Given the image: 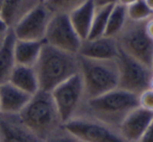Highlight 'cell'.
<instances>
[{
    "label": "cell",
    "instance_id": "cell-1",
    "mask_svg": "<svg viewBox=\"0 0 153 142\" xmlns=\"http://www.w3.org/2000/svg\"><path fill=\"white\" fill-rule=\"evenodd\" d=\"M138 108V96L126 90L117 89L84 102L76 116H86L119 129L130 112Z\"/></svg>",
    "mask_w": 153,
    "mask_h": 142
},
{
    "label": "cell",
    "instance_id": "cell-2",
    "mask_svg": "<svg viewBox=\"0 0 153 142\" xmlns=\"http://www.w3.org/2000/svg\"><path fill=\"white\" fill-rule=\"evenodd\" d=\"M40 90L51 92L57 86L80 72L78 54L66 52L44 43L34 66Z\"/></svg>",
    "mask_w": 153,
    "mask_h": 142
},
{
    "label": "cell",
    "instance_id": "cell-3",
    "mask_svg": "<svg viewBox=\"0 0 153 142\" xmlns=\"http://www.w3.org/2000/svg\"><path fill=\"white\" fill-rule=\"evenodd\" d=\"M23 123L43 142H47L64 127L51 92L38 91L19 114Z\"/></svg>",
    "mask_w": 153,
    "mask_h": 142
},
{
    "label": "cell",
    "instance_id": "cell-4",
    "mask_svg": "<svg viewBox=\"0 0 153 142\" xmlns=\"http://www.w3.org/2000/svg\"><path fill=\"white\" fill-rule=\"evenodd\" d=\"M78 57L86 99L119 88L120 75L117 60H94L79 54Z\"/></svg>",
    "mask_w": 153,
    "mask_h": 142
},
{
    "label": "cell",
    "instance_id": "cell-5",
    "mask_svg": "<svg viewBox=\"0 0 153 142\" xmlns=\"http://www.w3.org/2000/svg\"><path fill=\"white\" fill-rule=\"evenodd\" d=\"M115 39L121 50L149 68L151 67L153 59V41L147 36L145 22L128 20L125 27Z\"/></svg>",
    "mask_w": 153,
    "mask_h": 142
},
{
    "label": "cell",
    "instance_id": "cell-6",
    "mask_svg": "<svg viewBox=\"0 0 153 142\" xmlns=\"http://www.w3.org/2000/svg\"><path fill=\"white\" fill-rule=\"evenodd\" d=\"M59 114L64 123L79 114L86 100L84 84L80 72L51 91Z\"/></svg>",
    "mask_w": 153,
    "mask_h": 142
},
{
    "label": "cell",
    "instance_id": "cell-7",
    "mask_svg": "<svg viewBox=\"0 0 153 142\" xmlns=\"http://www.w3.org/2000/svg\"><path fill=\"white\" fill-rule=\"evenodd\" d=\"M64 129L79 142H126L119 129L86 116H76Z\"/></svg>",
    "mask_w": 153,
    "mask_h": 142
},
{
    "label": "cell",
    "instance_id": "cell-8",
    "mask_svg": "<svg viewBox=\"0 0 153 142\" xmlns=\"http://www.w3.org/2000/svg\"><path fill=\"white\" fill-rule=\"evenodd\" d=\"M117 63L119 66L120 89L131 92L137 96L143 91L149 89L152 71L148 66L128 55L121 49L117 57Z\"/></svg>",
    "mask_w": 153,
    "mask_h": 142
},
{
    "label": "cell",
    "instance_id": "cell-9",
    "mask_svg": "<svg viewBox=\"0 0 153 142\" xmlns=\"http://www.w3.org/2000/svg\"><path fill=\"white\" fill-rule=\"evenodd\" d=\"M44 42L60 50L78 54L83 40L74 30L68 14H53L47 26Z\"/></svg>",
    "mask_w": 153,
    "mask_h": 142
},
{
    "label": "cell",
    "instance_id": "cell-10",
    "mask_svg": "<svg viewBox=\"0 0 153 142\" xmlns=\"http://www.w3.org/2000/svg\"><path fill=\"white\" fill-rule=\"evenodd\" d=\"M53 15L44 2L39 3L12 28L16 39L23 41H44L47 26Z\"/></svg>",
    "mask_w": 153,
    "mask_h": 142
},
{
    "label": "cell",
    "instance_id": "cell-11",
    "mask_svg": "<svg viewBox=\"0 0 153 142\" xmlns=\"http://www.w3.org/2000/svg\"><path fill=\"white\" fill-rule=\"evenodd\" d=\"M0 142H43L21 120L19 114L0 112Z\"/></svg>",
    "mask_w": 153,
    "mask_h": 142
},
{
    "label": "cell",
    "instance_id": "cell-12",
    "mask_svg": "<svg viewBox=\"0 0 153 142\" xmlns=\"http://www.w3.org/2000/svg\"><path fill=\"white\" fill-rule=\"evenodd\" d=\"M153 120V113L142 108L134 109L119 127V132L126 142H137Z\"/></svg>",
    "mask_w": 153,
    "mask_h": 142
},
{
    "label": "cell",
    "instance_id": "cell-13",
    "mask_svg": "<svg viewBox=\"0 0 153 142\" xmlns=\"http://www.w3.org/2000/svg\"><path fill=\"white\" fill-rule=\"evenodd\" d=\"M119 51L117 39L104 36L83 41L78 54L94 60H117Z\"/></svg>",
    "mask_w": 153,
    "mask_h": 142
},
{
    "label": "cell",
    "instance_id": "cell-14",
    "mask_svg": "<svg viewBox=\"0 0 153 142\" xmlns=\"http://www.w3.org/2000/svg\"><path fill=\"white\" fill-rule=\"evenodd\" d=\"M32 95L18 89L10 82L0 85V112L20 114L28 104Z\"/></svg>",
    "mask_w": 153,
    "mask_h": 142
},
{
    "label": "cell",
    "instance_id": "cell-15",
    "mask_svg": "<svg viewBox=\"0 0 153 142\" xmlns=\"http://www.w3.org/2000/svg\"><path fill=\"white\" fill-rule=\"evenodd\" d=\"M94 13H96V5L94 0H87L83 4L68 14L74 30L83 41L87 40L89 36Z\"/></svg>",
    "mask_w": 153,
    "mask_h": 142
},
{
    "label": "cell",
    "instance_id": "cell-16",
    "mask_svg": "<svg viewBox=\"0 0 153 142\" xmlns=\"http://www.w3.org/2000/svg\"><path fill=\"white\" fill-rule=\"evenodd\" d=\"M41 2L39 0H3L0 17L10 28H13L28 12Z\"/></svg>",
    "mask_w": 153,
    "mask_h": 142
},
{
    "label": "cell",
    "instance_id": "cell-17",
    "mask_svg": "<svg viewBox=\"0 0 153 142\" xmlns=\"http://www.w3.org/2000/svg\"><path fill=\"white\" fill-rule=\"evenodd\" d=\"M9 82L18 89L22 90L23 92L32 96L38 91H40L36 70L30 66L16 65L12 71Z\"/></svg>",
    "mask_w": 153,
    "mask_h": 142
},
{
    "label": "cell",
    "instance_id": "cell-18",
    "mask_svg": "<svg viewBox=\"0 0 153 142\" xmlns=\"http://www.w3.org/2000/svg\"><path fill=\"white\" fill-rule=\"evenodd\" d=\"M16 40L15 34L11 28L0 45V85L9 82L12 71L16 66L14 51Z\"/></svg>",
    "mask_w": 153,
    "mask_h": 142
},
{
    "label": "cell",
    "instance_id": "cell-19",
    "mask_svg": "<svg viewBox=\"0 0 153 142\" xmlns=\"http://www.w3.org/2000/svg\"><path fill=\"white\" fill-rule=\"evenodd\" d=\"M44 43V41L16 40L14 49L16 65L34 67L38 61Z\"/></svg>",
    "mask_w": 153,
    "mask_h": 142
},
{
    "label": "cell",
    "instance_id": "cell-20",
    "mask_svg": "<svg viewBox=\"0 0 153 142\" xmlns=\"http://www.w3.org/2000/svg\"><path fill=\"white\" fill-rule=\"evenodd\" d=\"M127 21V7L122 4H119V3L114 4L112 10H111L110 14H109L105 36L115 39L121 34L123 28L125 27Z\"/></svg>",
    "mask_w": 153,
    "mask_h": 142
},
{
    "label": "cell",
    "instance_id": "cell-21",
    "mask_svg": "<svg viewBox=\"0 0 153 142\" xmlns=\"http://www.w3.org/2000/svg\"><path fill=\"white\" fill-rule=\"evenodd\" d=\"M112 7L113 5L96 7V13H94L91 28H90L89 36H88L87 40H94V39H98L105 36L107 21H108L109 14H110Z\"/></svg>",
    "mask_w": 153,
    "mask_h": 142
},
{
    "label": "cell",
    "instance_id": "cell-22",
    "mask_svg": "<svg viewBox=\"0 0 153 142\" xmlns=\"http://www.w3.org/2000/svg\"><path fill=\"white\" fill-rule=\"evenodd\" d=\"M87 0H44L43 2L53 14H69Z\"/></svg>",
    "mask_w": 153,
    "mask_h": 142
},
{
    "label": "cell",
    "instance_id": "cell-23",
    "mask_svg": "<svg viewBox=\"0 0 153 142\" xmlns=\"http://www.w3.org/2000/svg\"><path fill=\"white\" fill-rule=\"evenodd\" d=\"M128 20L133 22H146L153 16V12L148 7L144 0L127 7Z\"/></svg>",
    "mask_w": 153,
    "mask_h": 142
},
{
    "label": "cell",
    "instance_id": "cell-24",
    "mask_svg": "<svg viewBox=\"0 0 153 142\" xmlns=\"http://www.w3.org/2000/svg\"><path fill=\"white\" fill-rule=\"evenodd\" d=\"M138 107L153 113V90L147 89L138 95Z\"/></svg>",
    "mask_w": 153,
    "mask_h": 142
},
{
    "label": "cell",
    "instance_id": "cell-25",
    "mask_svg": "<svg viewBox=\"0 0 153 142\" xmlns=\"http://www.w3.org/2000/svg\"><path fill=\"white\" fill-rule=\"evenodd\" d=\"M47 142H76V140L63 127Z\"/></svg>",
    "mask_w": 153,
    "mask_h": 142
},
{
    "label": "cell",
    "instance_id": "cell-26",
    "mask_svg": "<svg viewBox=\"0 0 153 142\" xmlns=\"http://www.w3.org/2000/svg\"><path fill=\"white\" fill-rule=\"evenodd\" d=\"M137 142H153V120L151 121L148 129Z\"/></svg>",
    "mask_w": 153,
    "mask_h": 142
},
{
    "label": "cell",
    "instance_id": "cell-27",
    "mask_svg": "<svg viewBox=\"0 0 153 142\" xmlns=\"http://www.w3.org/2000/svg\"><path fill=\"white\" fill-rule=\"evenodd\" d=\"M10 29H11V28L9 27V25L3 21L2 18L0 17V43L4 40L5 36L7 35V32H9Z\"/></svg>",
    "mask_w": 153,
    "mask_h": 142
},
{
    "label": "cell",
    "instance_id": "cell-28",
    "mask_svg": "<svg viewBox=\"0 0 153 142\" xmlns=\"http://www.w3.org/2000/svg\"><path fill=\"white\" fill-rule=\"evenodd\" d=\"M145 30H146L147 36L153 41V16L145 22Z\"/></svg>",
    "mask_w": 153,
    "mask_h": 142
},
{
    "label": "cell",
    "instance_id": "cell-29",
    "mask_svg": "<svg viewBox=\"0 0 153 142\" xmlns=\"http://www.w3.org/2000/svg\"><path fill=\"white\" fill-rule=\"evenodd\" d=\"M96 7H107V5H114L119 2V0H94Z\"/></svg>",
    "mask_w": 153,
    "mask_h": 142
},
{
    "label": "cell",
    "instance_id": "cell-30",
    "mask_svg": "<svg viewBox=\"0 0 153 142\" xmlns=\"http://www.w3.org/2000/svg\"><path fill=\"white\" fill-rule=\"evenodd\" d=\"M137 1H140V0H119V4H122L124 5V7H129V5L133 4V3L137 2Z\"/></svg>",
    "mask_w": 153,
    "mask_h": 142
},
{
    "label": "cell",
    "instance_id": "cell-31",
    "mask_svg": "<svg viewBox=\"0 0 153 142\" xmlns=\"http://www.w3.org/2000/svg\"><path fill=\"white\" fill-rule=\"evenodd\" d=\"M145 3L148 5V7L153 12V0H144Z\"/></svg>",
    "mask_w": 153,
    "mask_h": 142
},
{
    "label": "cell",
    "instance_id": "cell-32",
    "mask_svg": "<svg viewBox=\"0 0 153 142\" xmlns=\"http://www.w3.org/2000/svg\"><path fill=\"white\" fill-rule=\"evenodd\" d=\"M149 89L153 90V73H152V75H151L150 82H149Z\"/></svg>",
    "mask_w": 153,
    "mask_h": 142
},
{
    "label": "cell",
    "instance_id": "cell-33",
    "mask_svg": "<svg viewBox=\"0 0 153 142\" xmlns=\"http://www.w3.org/2000/svg\"><path fill=\"white\" fill-rule=\"evenodd\" d=\"M2 4H3V0H0V13H1V9H2Z\"/></svg>",
    "mask_w": 153,
    "mask_h": 142
},
{
    "label": "cell",
    "instance_id": "cell-34",
    "mask_svg": "<svg viewBox=\"0 0 153 142\" xmlns=\"http://www.w3.org/2000/svg\"><path fill=\"white\" fill-rule=\"evenodd\" d=\"M151 71H152V73H153V59H152V62H151Z\"/></svg>",
    "mask_w": 153,
    "mask_h": 142
},
{
    "label": "cell",
    "instance_id": "cell-35",
    "mask_svg": "<svg viewBox=\"0 0 153 142\" xmlns=\"http://www.w3.org/2000/svg\"><path fill=\"white\" fill-rule=\"evenodd\" d=\"M39 1H42V2H43V1H44V0H39Z\"/></svg>",
    "mask_w": 153,
    "mask_h": 142
},
{
    "label": "cell",
    "instance_id": "cell-36",
    "mask_svg": "<svg viewBox=\"0 0 153 142\" xmlns=\"http://www.w3.org/2000/svg\"><path fill=\"white\" fill-rule=\"evenodd\" d=\"M2 42H3V41H2ZM2 42H1V43H2ZM1 43H0V45H1Z\"/></svg>",
    "mask_w": 153,
    "mask_h": 142
},
{
    "label": "cell",
    "instance_id": "cell-37",
    "mask_svg": "<svg viewBox=\"0 0 153 142\" xmlns=\"http://www.w3.org/2000/svg\"><path fill=\"white\" fill-rule=\"evenodd\" d=\"M76 142H79V141H76Z\"/></svg>",
    "mask_w": 153,
    "mask_h": 142
}]
</instances>
